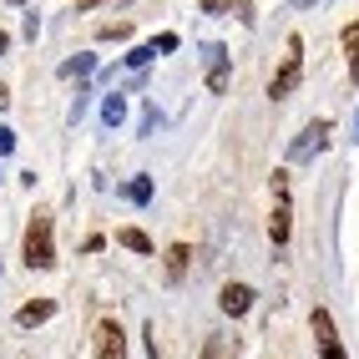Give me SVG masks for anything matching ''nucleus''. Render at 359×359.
<instances>
[{
    "label": "nucleus",
    "mask_w": 359,
    "mask_h": 359,
    "mask_svg": "<svg viewBox=\"0 0 359 359\" xmlns=\"http://www.w3.org/2000/svg\"><path fill=\"white\" fill-rule=\"evenodd\" d=\"M26 263L31 269H51L56 263V243H51V212H36L26 228Z\"/></svg>",
    "instance_id": "f257e3e1"
},
{
    "label": "nucleus",
    "mask_w": 359,
    "mask_h": 359,
    "mask_svg": "<svg viewBox=\"0 0 359 359\" xmlns=\"http://www.w3.org/2000/svg\"><path fill=\"white\" fill-rule=\"evenodd\" d=\"M299 81H304V41L289 36V51H283V66L273 71V81H269V97H273V102H278V97H289Z\"/></svg>",
    "instance_id": "f03ea898"
},
{
    "label": "nucleus",
    "mask_w": 359,
    "mask_h": 359,
    "mask_svg": "<svg viewBox=\"0 0 359 359\" xmlns=\"http://www.w3.org/2000/svg\"><path fill=\"white\" fill-rule=\"evenodd\" d=\"M91 344H97V359H127L122 324H116V319H102V324H97V339H91Z\"/></svg>",
    "instance_id": "7ed1b4c3"
},
{
    "label": "nucleus",
    "mask_w": 359,
    "mask_h": 359,
    "mask_svg": "<svg viewBox=\"0 0 359 359\" xmlns=\"http://www.w3.org/2000/svg\"><path fill=\"white\" fill-rule=\"evenodd\" d=\"M314 339H319V354L324 359H344V349H339V334H334V319H329V309H314Z\"/></svg>",
    "instance_id": "20e7f679"
},
{
    "label": "nucleus",
    "mask_w": 359,
    "mask_h": 359,
    "mask_svg": "<svg viewBox=\"0 0 359 359\" xmlns=\"http://www.w3.org/2000/svg\"><path fill=\"white\" fill-rule=\"evenodd\" d=\"M289 233H294V212H289V193H278V208H273V218H269V238L283 248L289 243Z\"/></svg>",
    "instance_id": "39448f33"
},
{
    "label": "nucleus",
    "mask_w": 359,
    "mask_h": 359,
    "mask_svg": "<svg viewBox=\"0 0 359 359\" xmlns=\"http://www.w3.org/2000/svg\"><path fill=\"white\" fill-rule=\"evenodd\" d=\"M223 314H248V309H253V289H248V283H223Z\"/></svg>",
    "instance_id": "423d86ee"
},
{
    "label": "nucleus",
    "mask_w": 359,
    "mask_h": 359,
    "mask_svg": "<svg viewBox=\"0 0 359 359\" xmlns=\"http://www.w3.org/2000/svg\"><path fill=\"white\" fill-rule=\"evenodd\" d=\"M51 314H56V304H51V299H41V304H26V309H20L15 319L31 329V324H41V319H51Z\"/></svg>",
    "instance_id": "0eeeda50"
},
{
    "label": "nucleus",
    "mask_w": 359,
    "mask_h": 359,
    "mask_svg": "<svg viewBox=\"0 0 359 359\" xmlns=\"http://www.w3.org/2000/svg\"><path fill=\"white\" fill-rule=\"evenodd\" d=\"M324 137H329V122H314V127H309V132H304V142H299V147H294V157H309V152H314V142H319V147H324Z\"/></svg>",
    "instance_id": "6e6552de"
},
{
    "label": "nucleus",
    "mask_w": 359,
    "mask_h": 359,
    "mask_svg": "<svg viewBox=\"0 0 359 359\" xmlns=\"http://www.w3.org/2000/svg\"><path fill=\"white\" fill-rule=\"evenodd\" d=\"M187 273V243H172L167 248V278H182Z\"/></svg>",
    "instance_id": "1a4fd4ad"
},
{
    "label": "nucleus",
    "mask_w": 359,
    "mask_h": 359,
    "mask_svg": "<svg viewBox=\"0 0 359 359\" xmlns=\"http://www.w3.org/2000/svg\"><path fill=\"white\" fill-rule=\"evenodd\" d=\"M116 238H122L127 248H137V253H152V238H147V233H137V228H122Z\"/></svg>",
    "instance_id": "9d476101"
},
{
    "label": "nucleus",
    "mask_w": 359,
    "mask_h": 359,
    "mask_svg": "<svg viewBox=\"0 0 359 359\" xmlns=\"http://www.w3.org/2000/svg\"><path fill=\"white\" fill-rule=\"evenodd\" d=\"M344 51L354 56V76H359V26H344Z\"/></svg>",
    "instance_id": "9b49d317"
},
{
    "label": "nucleus",
    "mask_w": 359,
    "mask_h": 359,
    "mask_svg": "<svg viewBox=\"0 0 359 359\" xmlns=\"http://www.w3.org/2000/svg\"><path fill=\"white\" fill-rule=\"evenodd\" d=\"M203 359H223V339H208L203 344Z\"/></svg>",
    "instance_id": "f8f14e48"
},
{
    "label": "nucleus",
    "mask_w": 359,
    "mask_h": 359,
    "mask_svg": "<svg viewBox=\"0 0 359 359\" xmlns=\"http://www.w3.org/2000/svg\"><path fill=\"white\" fill-rule=\"evenodd\" d=\"M6 107H11V91H6V86H0V111H6Z\"/></svg>",
    "instance_id": "ddd939ff"
},
{
    "label": "nucleus",
    "mask_w": 359,
    "mask_h": 359,
    "mask_svg": "<svg viewBox=\"0 0 359 359\" xmlns=\"http://www.w3.org/2000/svg\"><path fill=\"white\" fill-rule=\"evenodd\" d=\"M91 6H97V0H76V11H91Z\"/></svg>",
    "instance_id": "4468645a"
},
{
    "label": "nucleus",
    "mask_w": 359,
    "mask_h": 359,
    "mask_svg": "<svg viewBox=\"0 0 359 359\" xmlns=\"http://www.w3.org/2000/svg\"><path fill=\"white\" fill-rule=\"evenodd\" d=\"M6 46H11V36H6V31H0V51H6Z\"/></svg>",
    "instance_id": "2eb2a0df"
}]
</instances>
